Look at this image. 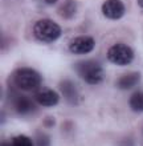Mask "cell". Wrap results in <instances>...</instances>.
Returning a JSON list of instances; mask_svg holds the SVG:
<instances>
[{
    "label": "cell",
    "instance_id": "1",
    "mask_svg": "<svg viewBox=\"0 0 143 146\" xmlns=\"http://www.w3.org/2000/svg\"><path fill=\"white\" fill-rule=\"evenodd\" d=\"M41 74L32 68H19L12 74V85L23 92L37 90L41 84Z\"/></svg>",
    "mask_w": 143,
    "mask_h": 146
},
{
    "label": "cell",
    "instance_id": "2",
    "mask_svg": "<svg viewBox=\"0 0 143 146\" xmlns=\"http://www.w3.org/2000/svg\"><path fill=\"white\" fill-rule=\"evenodd\" d=\"M73 68L78 76L89 85L101 84L105 78L103 68L96 60H82L76 62Z\"/></svg>",
    "mask_w": 143,
    "mask_h": 146
},
{
    "label": "cell",
    "instance_id": "3",
    "mask_svg": "<svg viewBox=\"0 0 143 146\" xmlns=\"http://www.w3.org/2000/svg\"><path fill=\"white\" fill-rule=\"evenodd\" d=\"M61 27L50 19H41L33 25V36L41 42H53L61 37Z\"/></svg>",
    "mask_w": 143,
    "mask_h": 146
},
{
    "label": "cell",
    "instance_id": "4",
    "mask_svg": "<svg viewBox=\"0 0 143 146\" xmlns=\"http://www.w3.org/2000/svg\"><path fill=\"white\" fill-rule=\"evenodd\" d=\"M106 57L114 65L125 66L131 64V61L134 60V50L127 44L118 42V44H114L109 48Z\"/></svg>",
    "mask_w": 143,
    "mask_h": 146
},
{
    "label": "cell",
    "instance_id": "5",
    "mask_svg": "<svg viewBox=\"0 0 143 146\" xmlns=\"http://www.w3.org/2000/svg\"><path fill=\"white\" fill-rule=\"evenodd\" d=\"M96 46V41L92 36L81 35L74 37L69 44V50L73 54H86L90 53Z\"/></svg>",
    "mask_w": 143,
    "mask_h": 146
},
{
    "label": "cell",
    "instance_id": "6",
    "mask_svg": "<svg viewBox=\"0 0 143 146\" xmlns=\"http://www.w3.org/2000/svg\"><path fill=\"white\" fill-rule=\"evenodd\" d=\"M101 11H102L105 17H107V19L119 20L123 17L125 12H126V7H125L122 0H106L102 4Z\"/></svg>",
    "mask_w": 143,
    "mask_h": 146
},
{
    "label": "cell",
    "instance_id": "7",
    "mask_svg": "<svg viewBox=\"0 0 143 146\" xmlns=\"http://www.w3.org/2000/svg\"><path fill=\"white\" fill-rule=\"evenodd\" d=\"M35 100L36 102L41 106H56L60 101V94H58L54 89L48 88V86H43L35 90Z\"/></svg>",
    "mask_w": 143,
    "mask_h": 146
},
{
    "label": "cell",
    "instance_id": "8",
    "mask_svg": "<svg viewBox=\"0 0 143 146\" xmlns=\"http://www.w3.org/2000/svg\"><path fill=\"white\" fill-rule=\"evenodd\" d=\"M58 89H60V93L62 94V97L65 98V101L69 105L74 106V105L80 104V93H78L76 85L70 80L61 81L58 84Z\"/></svg>",
    "mask_w": 143,
    "mask_h": 146
},
{
    "label": "cell",
    "instance_id": "9",
    "mask_svg": "<svg viewBox=\"0 0 143 146\" xmlns=\"http://www.w3.org/2000/svg\"><path fill=\"white\" fill-rule=\"evenodd\" d=\"M13 109H15L19 114H29V113H33L36 110V105L35 102L27 96H17L15 97L13 100Z\"/></svg>",
    "mask_w": 143,
    "mask_h": 146
},
{
    "label": "cell",
    "instance_id": "10",
    "mask_svg": "<svg viewBox=\"0 0 143 146\" xmlns=\"http://www.w3.org/2000/svg\"><path fill=\"white\" fill-rule=\"evenodd\" d=\"M142 76H140L139 72H130L127 74H123L121 76L118 80H117V88L121 89V90H129V89L134 88L138 82L140 81Z\"/></svg>",
    "mask_w": 143,
    "mask_h": 146
},
{
    "label": "cell",
    "instance_id": "11",
    "mask_svg": "<svg viewBox=\"0 0 143 146\" xmlns=\"http://www.w3.org/2000/svg\"><path fill=\"white\" fill-rule=\"evenodd\" d=\"M58 13L64 19H73L76 13H77V3L74 0H66L65 3L60 7Z\"/></svg>",
    "mask_w": 143,
    "mask_h": 146
},
{
    "label": "cell",
    "instance_id": "12",
    "mask_svg": "<svg viewBox=\"0 0 143 146\" xmlns=\"http://www.w3.org/2000/svg\"><path fill=\"white\" fill-rule=\"evenodd\" d=\"M129 105L132 111L142 113L143 111V90H136L129 98Z\"/></svg>",
    "mask_w": 143,
    "mask_h": 146
},
{
    "label": "cell",
    "instance_id": "13",
    "mask_svg": "<svg viewBox=\"0 0 143 146\" xmlns=\"http://www.w3.org/2000/svg\"><path fill=\"white\" fill-rule=\"evenodd\" d=\"M11 141L13 143V146H35V142L29 137H27L24 134L16 135L15 138H12Z\"/></svg>",
    "mask_w": 143,
    "mask_h": 146
},
{
    "label": "cell",
    "instance_id": "14",
    "mask_svg": "<svg viewBox=\"0 0 143 146\" xmlns=\"http://www.w3.org/2000/svg\"><path fill=\"white\" fill-rule=\"evenodd\" d=\"M36 146H50V139L45 133L37 131L36 134Z\"/></svg>",
    "mask_w": 143,
    "mask_h": 146
},
{
    "label": "cell",
    "instance_id": "15",
    "mask_svg": "<svg viewBox=\"0 0 143 146\" xmlns=\"http://www.w3.org/2000/svg\"><path fill=\"white\" fill-rule=\"evenodd\" d=\"M44 125L47 127H53L56 125V119L53 117H50V115H47L45 118H44Z\"/></svg>",
    "mask_w": 143,
    "mask_h": 146
},
{
    "label": "cell",
    "instance_id": "16",
    "mask_svg": "<svg viewBox=\"0 0 143 146\" xmlns=\"http://www.w3.org/2000/svg\"><path fill=\"white\" fill-rule=\"evenodd\" d=\"M132 145H134V143H132V139H130V138H126L122 141V146H132Z\"/></svg>",
    "mask_w": 143,
    "mask_h": 146
},
{
    "label": "cell",
    "instance_id": "17",
    "mask_svg": "<svg viewBox=\"0 0 143 146\" xmlns=\"http://www.w3.org/2000/svg\"><path fill=\"white\" fill-rule=\"evenodd\" d=\"M58 0H44V3L48 4V5H53V4H56Z\"/></svg>",
    "mask_w": 143,
    "mask_h": 146
},
{
    "label": "cell",
    "instance_id": "18",
    "mask_svg": "<svg viewBox=\"0 0 143 146\" xmlns=\"http://www.w3.org/2000/svg\"><path fill=\"white\" fill-rule=\"evenodd\" d=\"M1 146H13V143H12V141H4V142H1Z\"/></svg>",
    "mask_w": 143,
    "mask_h": 146
},
{
    "label": "cell",
    "instance_id": "19",
    "mask_svg": "<svg viewBox=\"0 0 143 146\" xmlns=\"http://www.w3.org/2000/svg\"><path fill=\"white\" fill-rule=\"evenodd\" d=\"M138 5H139L140 8H143V0H138Z\"/></svg>",
    "mask_w": 143,
    "mask_h": 146
}]
</instances>
